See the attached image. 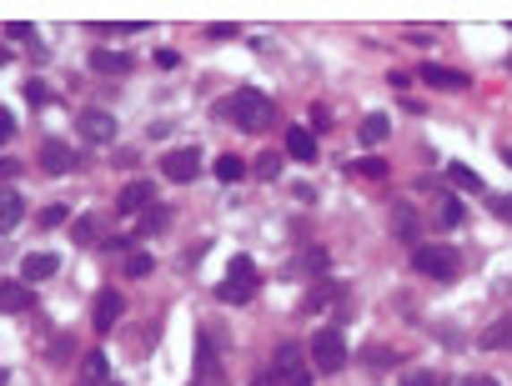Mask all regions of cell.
Listing matches in <instances>:
<instances>
[{
  "instance_id": "cell-45",
  "label": "cell",
  "mask_w": 512,
  "mask_h": 386,
  "mask_svg": "<svg viewBox=\"0 0 512 386\" xmlns=\"http://www.w3.org/2000/svg\"><path fill=\"white\" fill-rule=\"evenodd\" d=\"M508 166H512V151H508Z\"/></svg>"
},
{
  "instance_id": "cell-32",
  "label": "cell",
  "mask_w": 512,
  "mask_h": 386,
  "mask_svg": "<svg viewBox=\"0 0 512 386\" xmlns=\"http://www.w3.org/2000/svg\"><path fill=\"white\" fill-rule=\"evenodd\" d=\"M437 382H442V376H437V372H427V366H417V372H407V376H402V386H437Z\"/></svg>"
},
{
  "instance_id": "cell-41",
  "label": "cell",
  "mask_w": 512,
  "mask_h": 386,
  "mask_svg": "<svg viewBox=\"0 0 512 386\" xmlns=\"http://www.w3.org/2000/svg\"><path fill=\"white\" fill-rule=\"evenodd\" d=\"M252 386H286V382H282L277 372H256V376H252Z\"/></svg>"
},
{
  "instance_id": "cell-38",
  "label": "cell",
  "mask_w": 512,
  "mask_h": 386,
  "mask_svg": "<svg viewBox=\"0 0 512 386\" xmlns=\"http://www.w3.org/2000/svg\"><path fill=\"white\" fill-rule=\"evenodd\" d=\"M5 141H15V116H11V111H0V146H5Z\"/></svg>"
},
{
  "instance_id": "cell-5",
  "label": "cell",
  "mask_w": 512,
  "mask_h": 386,
  "mask_svg": "<svg viewBox=\"0 0 512 386\" xmlns=\"http://www.w3.org/2000/svg\"><path fill=\"white\" fill-rule=\"evenodd\" d=\"M271 372L282 376L286 386H317V382H311L307 357L296 351V341H282V347H277V357H271Z\"/></svg>"
},
{
  "instance_id": "cell-43",
  "label": "cell",
  "mask_w": 512,
  "mask_h": 386,
  "mask_svg": "<svg viewBox=\"0 0 512 386\" xmlns=\"http://www.w3.org/2000/svg\"><path fill=\"white\" fill-rule=\"evenodd\" d=\"M5 61H11V51H5V46H0V65H5Z\"/></svg>"
},
{
  "instance_id": "cell-14",
  "label": "cell",
  "mask_w": 512,
  "mask_h": 386,
  "mask_svg": "<svg viewBox=\"0 0 512 386\" xmlns=\"http://www.w3.org/2000/svg\"><path fill=\"white\" fill-rule=\"evenodd\" d=\"M55 266H61V261H55L51 251H30V256L21 261V276H26V281H46V276H55Z\"/></svg>"
},
{
  "instance_id": "cell-33",
  "label": "cell",
  "mask_w": 512,
  "mask_h": 386,
  "mask_svg": "<svg viewBox=\"0 0 512 386\" xmlns=\"http://www.w3.org/2000/svg\"><path fill=\"white\" fill-rule=\"evenodd\" d=\"M5 36H11V40H21V46H36V30H30L26 21H11V26H5Z\"/></svg>"
},
{
  "instance_id": "cell-17",
  "label": "cell",
  "mask_w": 512,
  "mask_h": 386,
  "mask_svg": "<svg viewBox=\"0 0 512 386\" xmlns=\"http://www.w3.org/2000/svg\"><path fill=\"white\" fill-rule=\"evenodd\" d=\"M422 80H427V86H437V90H462V86H467L462 71H448V65H432V61L422 65Z\"/></svg>"
},
{
  "instance_id": "cell-39",
  "label": "cell",
  "mask_w": 512,
  "mask_h": 386,
  "mask_svg": "<svg viewBox=\"0 0 512 386\" xmlns=\"http://www.w3.org/2000/svg\"><path fill=\"white\" fill-rule=\"evenodd\" d=\"M65 357H71V336H55V341H51V361H65Z\"/></svg>"
},
{
  "instance_id": "cell-44",
  "label": "cell",
  "mask_w": 512,
  "mask_h": 386,
  "mask_svg": "<svg viewBox=\"0 0 512 386\" xmlns=\"http://www.w3.org/2000/svg\"><path fill=\"white\" fill-rule=\"evenodd\" d=\"M5 382H11V376H5V372H0V386H5Z\"/></svg>"
},
{
  "instance_id": "cell-37",
  "label": "cell",
  "mask_w": 512,
  "mask_h": 386,
  "mask_svg": "<svg viewBox=\"0 0 512 386\" xmlns=\"http://www.w3.org/2000/svg\"><path fill=\"white\" fill-rule=\"evenodd\" d=\"M487 206H492V216L512 221V196H492V201H487Z\"/></svg>"
},
{
  "instance_id": "cell-29",
  "label": "cell",
  "mask_w": 512,
  "mask_h": 386,
  "mask_svg": "<svg viewBox=\"0 0 512 386\" xmlns=\"http://www.w3.org/2000/svg\"><path fill=\"white\" fill-rule=\"evenodd\" d=\"M61 221H65V206L55 201V206H46V211H40V221H36V226H40V231H55Z\"/></svg>"
},
{
  "instance_id": "cell-6",
  "label": "cell",
  "mask_w": 512,
  "mask_h": 386,
  "mask_svg": "<svg viewBox=\"0 0 512 386\" xmlns=\"http://www.w3.org/2000/svg\"><path fill=\"white\" fill-rule=\"evenodd\" d=\"M196 382L221 386V357H217V336L211 331H196Z\"/></svg>"
},
{
  "instance_id": "cell-30",
  "label": "cell",
  "mask_w": 512,
  "mask_h": 386,
  "mask_svg": "<svg viewBox=\"0 0 512 386\" xmlns=\"http://www.w3.org/2000/svg\"><path fill=\"white\" fill-rule=\"evenodd\" d=\"M26 101L30 105H51V86H46V80H26Z\"/></svg>"
},
{
  "instance_id": "cell-27",
  "label": "cell",
  "mask_w": 512,
  "mask_h": 386,
  "mask_svg": "<svg viewBox=\"0 0 512 386\" xmlns=\"http://www.w3.org/2000/svg\"><path fill=\"white\" fill-rule=\"evenodd\" d=\"M217 176H221V180H242V176H246V161H242V155H221V161H217Z\"/></svg>"
},
{
  "instance_id": "cell-31",
  "label": "cell",
  "mask_w": 512,
  "mask_h": 386,
  "mask_svg": "<svg viewBox=\"0 0 512 386\" xmlns=\"http://www.w3.org/2000/svg\"><path fill=\"white\" fill-rule=\"evenodd\" d=\"M277 171H282V155H256V176L261 180H277Z\"/></svg>"
},
{
  "instance_id": "cell-40",
  "label": "cell",
  "mask_w": 512,
  "mask_h": 386,
  "mask_svg": "<svg viewBox=\"0 0 512 386\" xmlns=\"http://www.w3.org/2000/svg\"><path fill=\"white\" fill-rule=\"evenodd\" d=\"M156 65H161V71H176L181 55H176V51H156Z\"/></svg>"
},
{
  "instance_id": "cell-3",
  "label": "cell",
  "mask_w": 512,
  "mask_h": 386,
  "mask_svg": "<svg viewBox=\"0 0 512 386\" xmlns=\"http://www.w3.org/2000/svg\"><path fill=\"white\" fill-rule=\"evenodd\" d=\"M217 297L231 301V306H246V301L256 297V261H252V256H231L226 281L217 286Z\"/></svg>"
},
{
  "instance_id": "cell-36",
  "label": "cell",
  "mask_w": 512,
  "mask_h": 386,
  "mask_svg": "<svg viewBox=\"0 0 512 386\" xmlns=\"http://www.w3.org/2000/svg\"><path fill=\"white\" fill-rule=\"evenodd\" d=\"M302 271H327V251H321V246H311L307 256H302Z\"/></svg>"
},
{
  "instance_id": "cell-23",
  "label": "cell",
  "mask_w": 512,
  "mask_h": 386,
  "mask_svg": "<svg viewBox=\"0 0 512 386\" xmlns=\"http://www.w3.org/2000/svg\"><path fill=\"white\" fill-rule=\"evenodd\" d=\"M166 221H171L166 206H151V211L141 216V236H161V231H166Z\"/></svg>"
},
{
  "instance_id": "cell-46",
  "label": "cell",
  "mask_w": 512,
  "mask_h": 386,
  "mask_svg": "<svg viewBox=\"0 0 512 386\" xmlns=\"http://www.w3.org/2000/svg\"><path fill=\"white\" fill-rule=\"evenodd\" d=\"M106 386H121V382H106Z\"/></svg>"
},
{
  "instance_id": "cell-28",
  "label": "cell",
  "mask_w": 512,
  "mask_h": 386,
  "mask_svg": "<svg viewBox=\"0 0 512 386\" xmlns=\"http://www.w3.org/2000/svg\"><path fill=\"white\" fill-rule=\"evenodd\" d=\"M482 347H487V351L512 347V322H508V326H487V331H482Z\"/></svg>"
},
{
  "instance_id": "cell-25",
  "label": "cell",
  "mask_w": 512,
  "mask_h": 386,
  "mask_svg": "<svg viewBox=\"0 0 512 386\" xmlns=\"http://www.w3.org/2000/svg\"><path fill=\"white\" fill-rule=\"evenodd\" d=\"M332 297H342V286H332V281H321V286H311V297H307V311H321Z\"/></svg>"
},
{
  "instance_id": "cell-24",
  "label": "cell",
  "mask_w": 512,
  "mask_h": 386,
  "mask_svg": "<svg viewBox=\"0 0 512 386\" xmlns=\"http://www.w3.org/2000/svg\"><path fill=\"white\" fill-rule=\"evenodd\" d=\"M151 266H156V261L146 256V251H126V261H121V271H126V276H151Z\"/></svg>"
},
{
  "instance_id": "cell-35",
  "label": "cell",
  "mask_w": 512,
  "mask_h": 386,
  "mask_svg": "<svg viewBox=\"0 0 512 386\" xmlns=\"http://www.w3.org/2000/svg\"><path fill=\"white\" fill-rule=\"evenodd\" d=\"M462 221H467V216H462L457 201H442V221H437V226H462Z\"/></svg>"
},
{
  "instance_id": "cell-12",
  "label": "cell",
  "mask_w": 512,
  "mask_h": 386,
  "mask_svg": "<svg viewBox=\"0 0 512 386\" xmlns=\"http://www.w3.org/2000/svg\"><path fill=\"white\" fill-rule=\"evenodd\" d=\"M286 155H292V161H317V136L302 130V126H292L286 130Z\"/></svg>"
},
{
  "instance_id": "cell-10",
  "label": "cell",
  "mask_w": 512,
  "mask_h": 386,
  "mask_svg": "<svg viewBox=\"0 0 512 386\" xmlns=\"http://www.w3.org/2000/svg\"><path fill=\"white\" fill-rule=\"evenodd\" d=\"M115 206H121V216L151 211V206H156V186H151V180H131L126 191H121V201H115Z\"/></svg>"
},
{
  "instance_id": "cell-9",
  "label": "cell",
  "mask_w": 512,
  "mask_h": 386,
  "mask_svg": "<svg viewBox=\"0 0 512 386\" xmlns=\"http://www.w3.org/2000/svg\"><path fill=\"white\" fill-rule=\"evenodd\" d=\"M76 126H81L86 141H115V116L111 111H81Z\"/></svg>"
},
{
  "instance_id": "cell-2",
  "label": "cell",
  "mask_w": 512,
  "mask_h": 386,
  "mask_svg": "<svg viewBox=\"0 0 512 386\" xmlns=\"http://www.w3.org/2000/svg\"><path fill=\"white\" fill-rule=\"evenodd\" d=\"M412 266L432 281H457L462 276V256L452 246H412Z\"/></svg>"
},
{
  "instance_id": "cell-13",
  "label": "cell",
  "mask_w": 512,
  "mask_h": 386,
  "mask_svg": "<svg viewBox=\"0 0 512 386\" xmlns=\"http://www.w3.org/2000/svg\"><path fill=\"white\" fill-rule=\"evenodd\" d=\"M30 286L26 281H0V311H5V316H11V311H26L30 306Z\"/></svg>"
},
{
  "instance_id": "cell-22",
  "label": "cell",
  "mask_w": 512,
  "mask_h": 386,
  "mask_svg": "<svg viewBox=\"0 0 512 386\" xmlns=\"http://www.w3.org/2000/svg\"><path fill=\"white\" fill-rule=\"evenodd\" d=\"M448 180L457 186V191H482V180H477V171H473V166H457V161L448 166Z\"/></svg>"
},
{
  "instance_id": "cell-42",
  "label": "cell",
  "mask_w": 512,
  "mask_h": 386,
  "mask_svg": "<svg viewBox=\"0 0 512 386\" xmlns=\"http://www.w3.org/2000/svg\"><path fill=\"white\" fill-rule=\"evenodd\" d=\"M462 386H498V382H492V376H467Z\"/></svg>"
},
{
  "instance_id": "cell-7",
  "label": "cell",
  "mask_w": 512,
  "mask_h": 386,
  "mask_svg": "<svg viewBox=\"0 0 512 386\" xmlns=\"http://www.w3.org/2000/svg\"><path fill=\"white\" fill-rule=\"evenodd\" d=\"M161 176H166V180H196V176H201V151H196V146L166 151V155H161Z\"/></svg>"
},
{
  "instance_id": "cell-8",
  "label": "cell",
  "mask_w": 512,
  "mask_h": 386,
  "mask_svg": "<svg viewBox=\"0 0 512 386\" xmlns=\"http://www.w3.org/2000/svg\"><path fill=\"white\" fill-rule=\"evenodd\" d=\"M121 316H126V301H121V291H111V286H106L101 297H96V306H90V322H96V331H111Z\"/></svg>"
},
{
  "instance_id": "cell-20",
  "label": "cell",
  "mask_w": 512,
  "mask_h": 386,
  "mask_svg": "<svg viewBox=\"0 0 512 386\" xmlns=\"http://www.w3.org/2000/svg\"><path fill=\"white\" fill-rule=\"evenodd\" d=\"M71 241L76 246H90V241H101V216L90 211V216H81L76 226H71Z\"/></svg>"
},
{
  "instance_id": "cell-15",
  "label": "cell",
  "mask_w": 512,
  "mask_h": 386,
  "mask_svg": "<svg viewBox=\"0 0 512 386\" xmlns=\"http://www.w3.org/2000/svg\"><path fill=\"white\" fill-rule=\"evenodd\" d=\"M40 166L51 171V176H55V171H71V166H76V151H71L65 141H46V151H40Z\"/></svg>"
},
{
  "instance_id": "cell-47",
  "label": "cell",
  "mask_w": 512,
  "mask_h": 386,
  "mask_svg": "<svg viewBox=\"0 0 512 386\" xmlns=\"http://www.w3.org/2000/svg\"><path fill=\"white\" fill-rule=\"evenodd\" d=\"M196 386H201V382H196Z\"/></svg>"
},
{
  "instance_id": "cell-26",
  "label": "cell",
  "mask_w": 512,
  "mask_h": 386,
  "mask_svg": "<svg viewBox=\"0 0 512 386\" xmlns=\"http://www.w3.org/2000/svg\"><path fill=\"white\" fill-rule=\"evenodd\" d=\"M392 361H397V357H392L387 347H367V351H362V366H367V372H382V366H392Z\"/></svg>"
},
{
  "instance_id": "cell-21",
  "label": "cell",
  "mask_w": 512,
  "mask_h": 386,
  "mask_svg": "<svg viewBox=\"0 0 512 386\" xmlns=\"http://www.w3.org/2000/svg\"><path fill=\"white\" fill-rule=\"evenodd\" d=\"M352 176H362V180H382V176H387V161H382V155H362V161H352Z\"/></svg>"
},
{
  "instance_id": "cell-19",
  "label": "cell",
  "mask_w": 512,
  "mask_h": 386,
  "mask_svg": "<svg viewBox=\"0 0 512 386\" xmlns=\"http://www.w3.org/2000/svg\"><path fill=\"white\" fill-rule=\"evenodd\" d=\"M387 130H392V121L377 111V116H362V126H357V141L362 146H377V141H387Z\"/></svg>"
},
{
  "instance_id": "cell-18",
  "label": "cell",
  "mask_w": 512,
  "mask_h": 386,
  "mask_svg": "<svg viewBox=\"0 0 512 386\" xmlns=\"http://www.w3.org/2000/svg\"><path fill=\"white\" fill-rule=\"evenodd\" d=\"M90 65H96L101 76H126V71H131V55H126V51H90Z\"/></svg>"
},
{
  "instance_id": "cell-16",
  "label": "cell",
  "mask_w": 512,
  "mask_h": 386,
  "mask_svg": "<svg viewBox=\"0 0 512 386\" xmlns=\"http://www.w3.org/2000/svg\"><path fill=\"white\" fill-rule=\"evenodd\" d=\"M106 382H111L106 357H101V351H86V357H81V386H106Z\"/></svg>"
},
{
  "instance_id": "cell-11",
  "label": "cell",
  "mask_w": 512,
  "mask_h": 386,
  "mask_svg": "<svg viewBox=\"0 0 512 386\" xmlns=\"http://www.w3.org/2000/svg\"><path fill=\"white\" fill-rule=\"evenodd\" d=\"M21 216H26V201H21L15 191H5V186H0V236H11L15 226H21Z\"/></svg>"
},
{
  "instance_id": "cell-4",
  "label": "cell",
  "mask_w": 512,
  "mask_h": 386,
  "mask_svg": "<svg viewBox=\"0 0 512 386\" xmlns=\"http://www.w3.org/2000/svg\"><path fill=\"white\" fill-rule=\"evenodd\" d=\"M342 366H346V341H342L337 326H327V331L311 336V372L332 376V372H342Z\"/></svg>"
},
{
  "instance_id": "cell-1",
  "label": "cell",
  "mask_w": 512,
  "mask_h": 386,
  "mask_svg": "<svg viewBox=\"0 0 512 386\" xmlns=\"http://www.w3.org/2000/svg\"><path fill=\"white\" fill-rule=\"evenodd\" d=\"M226 111H231V121H236L242 130H252V136L277 121V105H271V96H261V90H236V96L226 101Z\"/></svg>"
},
{
  "instance_id": "cell-34",
  "label": "cell",
  "mask_w": 512,
  "mask_h": 386,
  "mask_svg": "<svg viewBox=\"0 0 512 386\" xmlns=\"http://www.w3.org/2000/svg\"><path fill=\"white\" fill-rule=\"evenodd\" d=\"M392 216H397V236H402V241H412V231H417V226H412V206H397Z\"/></svg>"
}]
</instances>
